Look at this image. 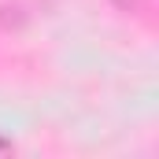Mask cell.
Returning <instances> with one entry per match:
<instances>
[{"mask_svg":"<svg viewBox=\"0 0 159 159\" xmlns=\"http://www.w3.org/2000/svg\"><path fill=\"white\" fill-rule=\"evenodd\" d=\"M144 4L148 0H115V7H122V11H144Z\"/></svg>","mask_w":159,"mask_h":159,"instance_id":"6da1fadb","label":"cell"}]
</instances>
